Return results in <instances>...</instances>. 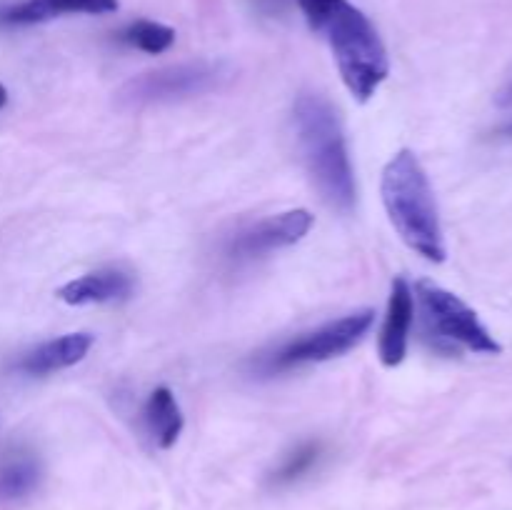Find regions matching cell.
Here are the masks:
<instances>
[{"mask_svg": "<svg viewBox=\"0 0 512 510\" xmlns=\"http://www.w3.org/2000/svg\"><path fill=\"white\" fill-rule=\"evenodd\" d=\"M315 33L328 40L340 78L353 98L368 103L390 75L383 38L350 0H295Z\"/></svg>", "mask_w": 512, "mask_h": 510, "instance_id": "cell-1", "label": "cell"}, {"mask_svg": "<svg viewBox=\"0 0 512 510\" xmlns=\"http://www.w3.org/2000/svg\"><path fill=\"white\" fill-rule=\"evenodd\" d=\"M293 120L305 168L318 193L330 208L350 213L358 200V185L335 105L325 95L305 90L295 98Z\"/></svg>", "mask_w": 512, "mask_h": 510, "instance_id": "cell-2", "label": "cell"}, {"mask_svg": "<svg viewBox=\"0 0 512 510\" xmlns=\"http://www.w3.org/2000/svg\"><path fill=\"white\" fill-rule=\"evenodd\" d=\"M380 195L400 240L430 263H443L448 248L438 200L428 173L413 150L403 148L388 160L380 180Z\"/></svg>", "mask_w": 512, "mask_h": 510, "instance_id": "cell-3", "label": "cell"}, {"mask_svg": "<svg viewBox=\"0 0 512 510\" xmlns=\"http://www.w3.org/2000/svg\"><path fill=\"white\" fill-rule=\"evenodd\" d=\"M415 303L423 310L425 338L443 353H458L460 348L478 355H498L503 345L495 340L473 308L433 280H418L413 288Z\"/></svg>", "mask_w": 512, "mask_h": 510, "instance_id": "cell-4", "label": "cell"}, {"mask_svg": "<svg viewBox=\"0 0 512 510\" xmlns=\"http://www.w3.org/2000/svg\"><path fill=\"white\" fill-rule=\"evenodd\" d=\"M373 323V310H355V313L330 320V323L320 325V328L310 330V333L288 340V343L270 350V353H263L258 360H253V370L263 375H275L288 373V370L300 368V365L325 363V360L340 358V355L348 353L350 348H355L368 335Z\"/></svg>", "mask_w": 512, "mask_h": 510, "instance_id": "cell-5", "label": "cell"}, {"mask_svg": "<svg viewBox=\"0 0 512 510\" xmlns=\"http://www.w3.org/2000/svg\"><path fill=\"white\" fill-rule=\"evenodd\" d=\"M228 75L230 70L223 63H210V60L168 65V68L150 70V73L128 80L120 88L118 103L125 108H145V105L195 98V95L218 88L220 83L228 80Z\"/></svg>", "mask_w": 512, "mask_h": 510, "instance_id": "cell-6", "label": "cell"}, {"mask_svg": "<svg viewBox=\"0 0 512 510\" xmlns=\"http://www.w3.org/2000/svg\"><path fill=\"white\" fill-rule=\"evenodd\" d=\"M310 228H313V215H310V210H285V213L265 218L260 223L235 233L228 240V245H225V255L230 260H235V263L258 260L263 255L273 253V250L290 248V245L300 243L310 233Z\"/></svg>", "mask_w": 512, "mask_h": 510, "instance_id": "cell-7", "label": "cell"}, {"mask_svg": "<svg viewBox=\"0 0 512 510\" xmlns=\"http://www.w3.org/2000/svg\"><path fill=\"white\" fill-rule=\"evenodd\" d=\"M415 320V295L408 280L403 275L393 280L390 285L388 310H385L383 328H380L378 355L385 368H395L408 355L410 328Z\"/></svg>", "mask_w": 512, "mask_h": 510, "instance_id": "cell-8", "label": "cell"}, {"mask_svg": "<svg viewBox=\"0 0 512 510\" xmlns=\"http://www.w3.org/2000/svg\"><path fill=\"white\" fill-rule=\"evenodd\" d=\"M133 275L120 268H103L68 280L58 288V298L68 305H103L128 300L133 295Z\"/></svg>", "mask_w": 512, "mask_h": 510, "instance_id": "cell-9", "label": "cell"}, {"mask_svg": "<svg viewBox=\"0 0 512 510\" xmlns=\"http://www.w3.org/2000/svg\"><path fill=\"white\" fill-rule=\"evenodd\" d=\"M95 345V338L90 333H68L60 338L45 340V343L35 345L33 350L18 360L15 368L25 375H50L58 370L70 368V365L85 360L90 348Z\"/></svg>", "mask_w": 512, "mask_h": 510, "instance_id": "cell-10", "label": "cell"}, {"mask_svg": "<svg viewBox=\"0 0 512 510\" xmlns=\"http://www.w3.org/2000/svg\"><path fill=\"white\" fill-rule=\"evenodd\" d=\"M118 10V0H20L0 10L3 25H35L60 15H105Z\"/></svg>", "mask_w": 512, "mask_h": 510, "instance_id": "cell-11", "label": "cell"}, {"mask_svg": "<svg viewBox=\"0 0 512 510\" xmlns=\"http://www.w3.org/2000/svg\"><path fill=\"white\" fill-rule=\"evenodd\" d=\"M40 460L38 455L30 453L28 448L0 450V503H15L23 500L38 488L40 483Z\"/></svg>", "mask_w": 512, "mask_h": 510, "instance_id": "cell-12", "label": "cell"}, {"mask_svg": "<svg viewBox=\"0 0 512 510\" xmlns=\"http://www.w3.org/2000/svg\"><path fill=\"white\" fill-rule=\"evenodd\" d=\"M143 423L158 448L168 450L178 443L180 433H183L185 418L178 400H175L173 390L160 385V388H155L153 393L148 395V400H145L143 405Z\"/></svg>", "mask_w": 512, "mask_h": 510, "instance_id": "cell-13", "label": "cell"}, {"mask_svg": "<svg viewBox=\"0 0 512 510\" xmlns=\"http://www.w3.org/2000/svg\"><path fill=\"white\" fill-rule=\"evenodd\" d=\"M118 40L128 48L143 50L148 55H160L173 48L175 30L170 25L158 23V20H133L118 30Z\"/></svg>", "mask_w": 512, "mask_h": 510, "instance_id": "cell-14", "label": "cell"}, {"mask_svg": "<svg viewBox=\"0 0 512 510\" xmlns=\"http://www.w3.org/2000/svg\"><path fill=\"white\" fill-rule=\"evenodd\" d=\"M323 458V445L315 443V440H308V443H300L280 460L278 468L270 475V483L273 485H293L298 483L303 475H308L310 470L318 465V460Z\"/></svg>", "mask_w": 512, "mask_h": 510, "instance_id": "cell-15", "label": "cell"}, {"mask_svg": "<svg viewBox=\"0 0 512 510\" xmlns=\"http://www.w3.org/2000/svg\"><path fill=\"white\" fill-rule=\"evenodd\" d=\"M5 105H8V90H5V85L0 83V110H3Z\"/></svg>", "mask_w": 512, "mask_h": 510, "instance_id": "cell-16", "label": "cell"}, {"mask_svg": "<svg viewBox=\"0 0 512 510\" xmlns=\"http://www.w3.org/2000/svg\"><path fill=\"white\" fill-rule=\"evenodd\" d=\"M510 133H512V125H510Z\"/></svg>", "mask_w": 512, "mask_h": 510, "instance_id": "cell-17", "label": "cell"}]
</instances>
